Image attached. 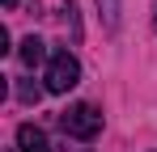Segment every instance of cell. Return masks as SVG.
<instances>
[{"label":"cell","instance_id":"obj_2","mask_svg":"<svg viewBox=\"0 0 157 152\" xmlns=\"http://www.w3.org/2000/svg\"><path fill=\"white\" fill-rule=\"evenodd\" d=\"M81 85V63L72 51H55L47 59V93H68Z\"/></svg>","mask_w":157,"mask_h":152},{"label":"cell","instance_id":"obj_6","mask_svg":"<svg viewBox=\"0 0 157 152\" xmlns=\"http://www.w3.org/2000/svg\"><path fill=\"white\" fill-rule=\"evenodd\" d=\"M17 97L26 101V106H34V101L43 97V89H38V85H34V80H21V85H17Z\"/></svg>","mask_w":157,"mask_h":152},{"label":"cell","instance_id":"obj_7","mask_svg":"<svg viewBox=\"0 0 157 152\" xmlns=\"http://www.w3.org/2000/svg\"><path fill=\"white\" fill-rule=\"evenodd\" d=\"M153 30H157V9H153Z\"/></svg>","mask_w":157,"mask_h":152},{"label":"cell","instance_id":"obj_1","mask_svg":"<svg viewBox=\"0 0 157 152\" xmlns=\"http://www.w3.org/2000/svg\"><path fill=\"white\" fill-rule=\"evenodd\" d=\"M59 127H64V135H72V139H94V135L102 131V110L89 106V101H77V106H68V110L59 114Z\"/></svg>","mask_w":157,"mask_h":152},{"label":"cell","instance_id":"obj_5","mask_svg":"<svg viewBox=\"0 0 157 152\" xmlns=\"http://www.w3.org/2000/svg\"><path fill=\"white\" fill-rule=\"evenodd\" d=\"M98 13H102L106 30H119V0H98Z\"/></svg>","mask_w":157,"mask_h":152},{"label":"cell","instance_id":"obj_4","mask_svg":"<svg viewBox=\"0 0 157 152\" xmlns=\"http://www.w3.org/2000/svg\"><path fill=\"white\" fill-rule=\"evenodd\" d=\"M47 59V42L38 38V34H30V38H21V63L26 68H38Z\"/></svg>","mask_w":157,"mask_h":152},{"label":"cell","instance_id":"obj_3","mask_svg":"<svg viewBox=\"0 0 157 152\" xmlns=\"http://www.w3.org/2000/svg\"><path fill=\"white\" fill-rule=\"evenodd\" d=\"M17 148H21V152H51V144H47L43 127L21 123V127H17Z\"/></svg>","mask_w":157,"mask_h":152}]
</instances>
